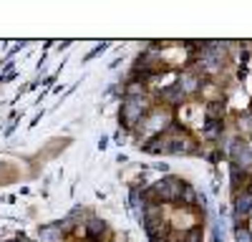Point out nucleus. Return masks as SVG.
<instances>
[{
	"mask_svg": "<svg viewBox=\"0 0 252 242\" xmlns=\"http://www.w3.org/2000/svg\"><path fill=\"white\" fill-rule=\"evenodd\" d=\"M157 106V101L152 96H144V98H124L121 101V109H119V126L124 131H136L139 124L149 116V111Z\"/></svg>",
	"mask_w": 252,
	"mask_h": 242,
	"instance_id": "f257e3e1",
	"label": "nucleus"
},
{
	"mask_svg": "<svg viewBox=\"0 0 252 242\" xmlns=\"http://www.w3.org/2000/svg\"><path fill=\"white\" fill-rule=\"evenodd\" d=\"M177 84L182 86V91L189 96V98H192V96H199L202 93V86L207 84V78L199 73V71H194V68H184L179 76H177Z\"/></svg>",
	"mask_w": 252,
	"mask_h": 242,
	"instance_id": "f03ea898",
	"label": "nucleus"
},
{
	"mask_svg": "<svg viewBox=\"0 0 252 242\" xmlns=\"http://www.w3.org/2000/svg\"><path fill=\"white\" fill-rule=\"evenodd\" d=\"M144 154H174V139H172V134L166 131V134H159V136H154V139H149V141H144V144L139 147Z\"/></svg>",
	"mask_w": 252,
	"mask_h": 242,
	"instance_id": "7ed1b4c3",
	"label": "nucleus"
},
{
	"mask_svg": "<svg viewBox=\"0 0 252 242\" xmlns=\"http://www.w3.org/2000/svg\"><path fill=\"white\" fill-rule=\"evenodd\" d=\"M250 214H252V194L247 189H242L232 199V217H235V222H247Z\"/></svg>",
	"mask_w": 252,
	"mask_h": 242,
	"instance_id": "20e7f679",
	"label": "nucleus"
},
{
	"mask_svg": "<svg viewBox=\"0 0 252 242\" xmlns=\"http://www.w3.org/2000/svg\"><path fill=\"white\" fill-rule=\"evenodd\" d=\"M224 111H227V101L224 98L207 101L204 104V121H224Z\"/></svg>",
	"mask_w": 252,
	"mask_h": 242,
	"instance_id": "39448f33",
	"label": "nucleus"
},
{
	"mask_svg": "<svg viewBox=\"0 0 252 242\" xmlns=\"http://www.w3.org/2000/svg\"><path fill=\"white\" fill-rule=\"evenodd\" d=\"M146 89H149V84H146V81L129 78V81L124 84V98H144V96H146Z\"/></svg>",
	"mask_w": 252,
	"mask_h": 242,
	"instance_id": "423d86ee",
	"label": "nucleus"
},
{
	"mask_svg": "<svg viewBox=\"0 0 252 242\" xmlns=\"http://www.w3.org/2000/svg\"><path fill=\"white\" fill-rule=\"evenodd\" d=\"M63 230L58 227V222H51V225H43L38 230V242H63Z\"/></svg>",
	"mask_w": 252,
	"mask_h": 242,
	"instance_id": "0eeeda50",
	"label": "nucleus"
},
{
	"mask_svg": "<svg viewBox=\"0 0 252 242\" xmlns=\"http://www.w3.org/2000/svg\"><path fill=\"white\" fill-rule=\"evenodd\" d=\"M224 136V121H207L202 129V139L207 141H220Z\"/></svg>",
	"mask_w": 252,
	"mask_h": 242,
	"instance_id": "6e6552de",
	"label": "nucleus"
},
{
	"mask_svg": "<svg viewBox=\"0 0 252 242\" xmlns=\"http://www.w3.org/2000/svg\"><path fill=\"white\" fill-rule=\"evenodd\" d=\"M235 242H252V232L247 222H235Z\"/></svg>",
	"mask_w": 252,
	"mask_h": 242,
	"instance_id": "1a4fd4ad",
	"label": "nucleus"
},
{
	"mask_svg": "<svg viewBox=\"0 0 252 242\" xmlns=\"http://www.w3.org/2000/svg\"><path fill=\"white\" fill-rule=\"evenodd\" d=\"M109 46H111V43H109V40H103V43H98V46H96L94 51H89L86 56H83V63H89V60H91V58H96V56H101V53H103V51H106Z\"/></svg>",
	"mask_w": 252,
	"mask_h": 242,
	"instance_id": "9d476101",
	"label": "nucleus"
},
{
	"mask_svg": "<svg viewBox=\"0 0 252 242\" xmlns=\"http://www.w3.org/2000/svg\"><path fill=\"white\" fill-rule=\"evenodd\" d=\"M13 78H15V71H5V73H0V84H8Z\"/></svg>",
	"mask_w": 252,
	"mask_h": 242,
	"instance_id": "9b49d317",
	"label": "nucleus"
},
{
	"mask_svg": "<svg viewBox=\"0 0 252 242\" xmlns=\"http://www.w3.org/2000/svg\"><path fill=\"white\" fill-rule=\"evenodd\" d=\"M53 81H56V76H48V78L43 81V84H46V89H51V86H53Z\"/></svg>",
	"mask_w": 252,
	"mask_h": 242,
	"instance_id": "f8f14e48",
	"label": "nucleus"
},
{
	"mask_svg": "<svg viewBox=\"0 0 252 242\" xmlns=\"http://www.w3.org/2000/svg\"><path fill=\"white\" fill-rule=\"evenodd\" d=\"M106 147H109V139H101V141H98V149L103 151V149H106Z\"/></svg>",
	"mask_w": 252,
	"mask_h": 242,
	"instance_id": "ddd939ff",
	"label": "nucleus"
},
{
	"mask_svg": "<svg viewBox=\"0 0 252 242\" xmlns=\"http://www.w3.org/2000/svg\"><path fill=\"white\" fill-rule=\"evenodd\" d=\"M10 242H20V240H10Z\"/></svg>",
	"mask_w": 252,
	"mask_h": 242,
	"instance_id": "4468645a",
	"label": "nucleus"
}]
</instances>
